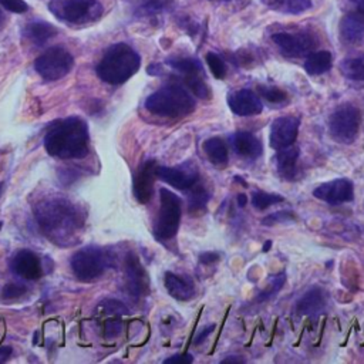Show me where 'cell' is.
<instances>
[{
  "label": "cell",
  "mask_w": 364,
  "mask_h": 364,
  "mask_svg": "<svg viewBox=\"0 0 364 364\" xmlns=\"http://www.w3.org/2000/svg\"><path fill=\"white\" fill-rule=\"evenodd\" d=\"M42 232L57 245L69 247L76 244L84 218L81 211L64 198H47L33 208Z\"/></svg>",
  "instance_id": "obj_1"
},
{
  "label": "cell",
  "mask_w": 364,
  "mask_h": 364,
  "mask_svg": "<svg viewBox=\"0 0 364 364\" xmlns=\"http://www.w3.org/2000/svg\"><path fill=\"white\" fill-rule=\"evenodd\" d=\"M88 127L80 117H70L57 121L45 137L46 151L60 160L83 158L88 154Z\"/></svg>",
  "instance_id": "obj_2"
},
{
  "label": "cell",
  "mask_w": 364,
  "mask_h": 364,
  "mask_svg": "<svg viewBox=\"0 0 364 364\" xmlns=\"http://www.w3.org/2000/svg\"><path fill=\"white\" fill-rule=\"evenodd\" d=\"M141 66L140 54L126 43H117L107 49L97 64V76L107 84L118 86L129 81Z\"/></svg>",
  "instance_id": "obj_3"
},
{
  "label": "cell",
  "mask_w": 364,
  "mask_h": 364,
  "mask_svg": "<svg viewBox=\"0 0 364 364\" xmlns=\"http://www.w3.org/2000/svg\"><path fill=\"white\" fill-rule=\"evenodd\" d=\"M195 100L181 84H167L148 95L146 108L155 115L180 118L195 110Z\"/></svg>",
  "instance_id": "obj_4"
},
{
  "label": "cell",
  "mask_w": 364,
  "mask_h": 364,
  "mask_svg": "<svg viewBox=\"0 0 364 364\" xmlns=\"http://www.w3.org/2000/svg\"><path fill=\"white\" fill-rule=\"evenodd\" d=\"M49 11L66 23H88L102 16L104 8L98 0H50Z\"/></svg>",
  "instance_id": "obj_5"
},
{
  "label": "cell",
  "mask_w": 364,
  "mask_h": 364,
  "mask_svg": "<svg viewBox=\"0 0 364 364\" xmlns=\"http://www.w3.org/2000/svg\"><path fill=\"white\" fill-rule=\"evenodd\" d=\"M111 261L107 251L97 247H87L71 257L70 265L80 281L90 282L100 278L111 266Z\"/></svg>",
  "instance_id": "obj_6"
},
{
  "label": "cell",
  "mask_w": 364,
  "mask_h": 364,
  "mask_svg": "<svg viewBox=\"0 0 364 364\" xmlns=\"http://www.w3.org/2000/svg\"><path fill=\"white\" fill-rule=\"evenodd\" d=\"M160 199L161 205L154 225V235L158 240H168L172 239L180 229L182 202L180 196L165 188L160 189Z\"/></svg>",
  "instance_id": "obj_7"
},
{
  "label": "cell",
  "mask_w": 364,
  "mask_h": 364,
  "mask_svg": "<svg viewBox=\"0 0 364 364\" xmlns=\"http://www.w3.org/2000/svg\"><path fill=\"white\" fill-rule=\"evenodd\" d=\"M361 114L351 104L337 107L329 119V130L331 137L341 144H351L360 131Z\"/></svg>",
  "instance_id": "obj_8"
},
{
  "label": "cell",
  "mask_w": 364,
  "mask_h": 364,
  "mask_svg": "<svg viewBox=\"0 0 364 364\" xmlns=\"http://www.w3.org/2000/svg\"><path fill=\"white\" fill-rule=\"evenodd\" d=\"M74 66V59L71 53L61 47L54 46L47 49L35 61V70L46 81H57L66 77Z\"/></svg>",
  "instance_id": "obj_9"
},
{
  "label": "cell",
  "mask_w": 364,
  "mask_h": 364,
  "mask_svg": "<svg viewBox=\"0 0 364 364\" xmlns=\"http://www.w3.org/2000/svg\"><path fill=\"white\" fill-rule=\"evenodd\" d=\"M274 43L288 57H303L309 56L315 49V40L309 33H288L281 32L272 36Z\"/></svg>",
  "instance_id": "obj_10"
},
{
  "label": "cell",
  "mask_w": 364,
  "mask_h": 364,
  "mask_svg": "<svg viewBox=\"0 0 364 364\" xmlns=\"http://www.w3.org/2000/svg\"><path fill=\"white\" fill-rule=\"evenodd\" d=\"M157 177L171 187L185 191L198 184L199 172L192 163H185L178 167H157Z\"/></svg>",
  "instance_id": "obj_11"
},
{
  "label": "cell",
  "mask_w": 364,
  "mask_h": 364,
  "mask_svg": "<svg viewBox=\"0 0 364 364\" xmlns=\"http://www.w3.org/2000/svg\"><path fill=\"white\" fill-rule=\"evenodd\" d=\"M299 126H300V119L298 117L289 115V117L276 118L272 123L271 134H269L271 147L279 151L282 148L293 146L298 139Z\"/></svg>",
  "instance_id": "obj_12"
},
{
  "label": "cell",
  "mask_w": 364,
  "mask_h": 364,
  "mask_svg": "<svg viewBox=\"0 0 364 364\" xmlns=\"http://www.w3.org/2000/svg\"><path fill=\"white\" fill-rule=\"evenodd\" d=\"M126 286L127 292L134 300L144 298L150 289V281L140 259L134 254L126 258Z\"/></svg>",
  "instance_id": "obj_13"
},
{
  "label": "cell",
  "mask_w": 364,
  "mask_h": 364,
  "mask_svg": "<svg viewBox=\"0 0 364 364\" xmlns=\"http://www.w3.org/2000/svg\"><path fill=\"white\" fill-rule=\"evenodd\" d=\"M313 196L331 205L350 202L354 198L353 182L347 178H339L324 182L313 191Z\"/></svg>",
  "instance_id": "obj_14"
},
{
  "label": "cell",
  "mask_w": 364,
  "mask_h": 364,
  "mask_svg": "<svg viewBox=\"0 0 364 364\" xmlns=\"http://www.w3.org/2000/svg\"><path fill=\"white\" fill-rule=\"evenodd\" d=\"M228 105L230 111L239 117L258 115L264 110L261 97L249 88H242L228 94Z\"/></svg>",
  "instance_id": "obj_15"
},
{
  "label": "cell",
  "mask_w": 364,
  "mask_h": 364,
  "mask_svg": "<svg viewBox=\"0 0 364 364\" xmlns=\"http://www.w3.org/2000/svg\"><path fill=\"white\" fill-rule=\"evenodd\" d=\"M11 268L16 276L25 281H37L43 276V266L40 258L29 249L19 251L13 257Z\"/></svg>",
  "instance_id": "obj_16"
},
{
  "label": "cell",
  "mask_w": 364,
  "mask_h": 364,
  "mask_svg": "<svg viewBox=\"0 0 364 364\" xmlns=\"http://www.w3.org/2000/svg\"><path fill=\"white\" fill-rule=\"evenodd\" d=\"M157 177V163L154 160L146 161L134 178V195L140 204L150 202L154 192V181Z\"/></svg>",
  "instance_id": "obj_17"
},
{
  "label": "cell",
  "mask_w": 364,
  "mask_h": 364,
  "mask_svg": "<svg viewBox=\"0 0 364 364\" xmlns=\"http://www.w3.org/2000/svg\"><path fill=\"white\" fill-rule=\"evenodd\" d=\"M340 39L344 43L356 45L364 37V16L358 12H351L340 20Z\"/></svg>",
  "instance_id": "obj_18"
},
{
  "label": "cell",
  "mask_w": 364,
  "mask_h": 364,
  "mask_svg": "<svg viewBox=\"0 0 364 364\" xmlns=\"http://www.w3.org/2000/svg\"><path fill=\"white\" fill-rule=\"evenodd\" d=\"M230 143H232V147H233L235 153L240 157L255 160V158L262 155V144L251 133L239 131V133L232 136Z\"/></svg>",
  "instance_id": "obj_19"
},
{
  "label": "cell",
  "mask_w": 364,
  "mask_h": 364,
  "mask_svg": "<svg viewBox=\"0 0 364 364\" xmlns=\"http://www.w3.org/2000/svg\"><path fill=\"white\" fill-rule=\"evenodd\" d=\"M326 300V292L322 288L315 286L309 292H306L298 302V313L302 316H317L324 310Z\"/></svg>",
  "instance_id": "obj_20"
},
{
  "label": "cell",
  "mask_w": 364,
  "mask_h": 364,
  "mask_svg": "<svg viewBox=\"0 0 364 364\" xmlns=\"http://www.w3.org/2000/svg\"><path fill=\"white\" fill-rule=\"evenodd\" d=\"M164 283L168 293L177 300H189L195 295V286L192 281L188 278L175 275L172 272H167Z\"/></svg>",
  "instance_id": "obj_21"
},
{
  "label": "cell",
  "mask_w": 364,
  "mask_h": 364,
  "mask_svg": "<svg viewBox=\"0 0 364 364\" xmlns=\"http://www.w3.org/2000/svg\"><path fill=\"white\" fill-rule=\"evenodd\" d=\"M25 36L36 46H45L50 39H53L57 35V29L45 20H33L30 22L25 30Z\"/></svg>",
  "instance_id": "obj_22"
},
{
  "label": "cell",
  "mask_w": 364,
  "mask_h": 364,
  "mask_svg": "<svg viewBox=\"0 0 364 364\" xmlns=\"http://www.w3.org/2000/svg\"><path fill=\"white\" fill-rule=\"evenodd\" d=\"M268 8L283 15H302L312 9V0H261Z\"/></svg>",
  "instance_id": "obj_23"
},
{
  "label": "cell",
  "mask_w": 364,
  "mask_h": 364,
  "mask_svg": "<svg viewBox=\"0 0 364 364\" xmlns=\"http://www.w3.org/2000/svg\"><path fill=\"white\" fill-rule=\"evenodd\" d=\"M299 155H300V150L298 147H293V146H289L286 148L279 150V153L276 155L278 171L286 180H292L295 177Z\"/></svg>",
  "instance_id": "obj_24"
},
{
  "label": "cell",
  "mask_w": 364,
  "mask_h": 364,
  "mask_svg": "<svg viewBox=\"0 0 364 364\" xmlns=\"http://www.w3.org/2000/svg\"><path fill=\"white\" fill-rule=\"evenodd\" d=\"M331 54L326 50L310 53L305 61V70L310 76H320L331 69Z\"/></svg>",
  "instance_id": "obj_25"
},
{
  "label": "cell",
  "mask_w": 364,
  "mask_h": 364,
  "mask_svg": "<svg viewBox=\"0 0 364 364\" xmlns=\"http://www.w3.org/2000/svg\"><path fill=\"white\" fill-rule=\"evenodd\" d=\"M340 71L347 80L364 83V54L344 59L340 63Z\"/></svg>",
  "instance_id": "obj_26"
},
{
  "label": "cell",
  "mask_w": 364,
  "mask_h": 364,
  "mask_svg": "<svg viewBox=\"0 0 364 364\" xmlns=\"http://www.w3.org/2000/svg\"><path fill=\"white\" fill-rule=\"evenodd\" d=\"M208 160L212 163V164H216V165H223L228 163V148L225 146V143L218 139V137H212V139H208L204 146H202Z\"/></svg>",
  "instance_id": "obj_27"
},
{
  "label": "cell",
  "mask_w": 364,
  "mask_h": 364,
  "mask_svg": "<svg viewBox=\"0 0 364 364\" xmlns=\"http://www.w3.org/2000/svg\"><path fill=\"white\" fill-rule=\"evenodd\" d=\"M195 185L192 187L194 189L191 191L189 198H188V211L192 215L194 213H199L201 211H204L206 204H208V201L211 199V194L205 189V187H202V185L195 187Z\"/></svg>",
  "instance_id": "obj_28"
},
{
  "label": "cell",
  "mask_w": 364,
  "mask_h": 364,
  "mask_svg": "<svg viewBox=\"0 0 364 364\" xmlns=\"http://www.w3.org/2000/svg\"><path fill=\"white\" fill-rule=\"evenodd\" d=\"M167 64L175 69L177 71L182 73L184 76H192V74H204L202 64L198 59H168Z\"/></svg>",
  "instance_id": "obj_29"
},
{
  "label": "cell",
  "mask_w": 364,
  "mask_h": 364,
  "mask_svg": "<svg viewBox=\"0 0 364 364\" xmlns=\"http://www.w3.org/2000/svg\"><path fill=\"white\" fill-rule=\"evenodd\" d=\"M184 83L188 87L189 91H192L196 97L202 100L211 98V90L206 86L204 80V74H192V76H184Z\"/></svg>",
  "instance_id": "obj_30"
},
{
  "label": "cell",
  "mask_w": 364,
  "mask_h": 364,
  "mask_svg": "<svg viewBox=\"0 0 364 364\" xmlns=\"http://www.w3.org/2000/svg\"><path fill=\"white\" fill-rule=\"evenodd\" d=\"M283 201H285V198L278 195V194H268V192H264V191H255L252 194V205L259 211L268 209L269 206H272L275 204H279V202H283Z\"/></svg>",
  "instance_id": "obj_31"
},
{
  "label": "cell",
  "mask_w": 364,
  "mask_h": 364,
  "mask_svg": "<svg viewBox=\"0 0 364 364\" xmlns=\"http://www.w3.org/2000/svg\"><path fill=\"white\" fill-rule=\"evenodd\" d=\"M285 282H286V275L285 274H278V275L271 276L269 281H268L266 289L259 293L258 302H265V300H269L271 298H274L283 288Z\"/></svg>",
  "instance_id": "obj_32"
},
{
  "label": "cell",
  "mask_w": 364,
  "mask_h": 364,
  "mask_svg": "<svg viewBox=\"0 0 364 364\" xmlns=\"http://www.w3.org/2000/svg\"><path fill=\"white\" fill-rule=\"evenodd\" d=\"M105 315V313H104ZM105 320L102 323V330H104V337L105 339H115L123 331V320L117 315H105Z\"/></svg>",
  "instance_id": "obj_33"
},
{
  "label": "cell",
  "mask_w": 364,
  "mask_h": 364,
  "mask_svg": "<svg viewBox=\"0 0 364 364\" xmlns=\"http://www.w3.org/2000/svg\"><path fill=\"white\" fill-rule=\"evenodd\" d=\"M257 91L259 93V95H262L266 101L272 102V104H279L288 100V94L286 91L274 87V86H265V84H259L257 87Z\"/></svg>",
  "instance_id": "obj_34"
},
{
  "label": "cell",
  "mask_w": 364,
  "mask_h": 364,
  "mask_svg": "<svg viewBox=\"0 0 364 364\" xmlns=\"http://www.w3.org/2000/svg\"><path fill=\"white\" fill-rule=\"evenodd\" d=\"M206 63L211 69V73L213 74L215 78L218 80H223L226 76V64L222 60L221 56H218L216 53H206Z\"/></svg>",
  "instance_id": "obj_35"
},
{
  "label": "cell",
  "mask_w": 364,
  "mask_h": 364,
  "mask_svg": "<svg viewBox=\"0 0 364 364\" xmlns=\"http://www.w3.org/2000/svg\"><path fill=\"white\" fill-rule=\"evenodd\" d=\"M290 221H296V215L292 211H279V212H274L271 215H268L262 223L268 225V226H274L278 223H283V222H290Z\"/></svg>",
  "instance_id": "obj_36"
},
{
  "label": "cell",
  "mask_w": 364,
  "mask_h": 364,
  "mask_svg": "<svg viewBox=\"0 0 364 364\" xmlns=\"http://www.w3.org/2000/svg\"><path fill=\"white\" fill-rule=\"evenodd\" d=\"M167 9V0H146V4L139 9L143 15H157Z\"/></svg>",
  "instance_id": "obj_37"
},
{
  "label": "cell",
  "mask_w": 364,
  "mask_h": 364,
  "mask_svg": "<svg viewBox=\"0 0 364 364\" xmlns=\"http://www.w3.org/2000/svg\"><path fill=\"white\" fill-rule=\"evenodd\" d=\"M0 6L5 8L8 12L18 15L26 13L29 11V5L25 0H0Z\"/></svg>",
  "instance_id": "obj_38"
},
{
  "label": "cell",
  "mask_w": 364,
  "mask_h": 364,
  "mask_svg": "<svg viewBox=\"0 0 364 364\" xmlns=\"http://www.w3.org/2000/svg\"><path fill=\"white\" fill-rule=\"evenodd\" d=\"M26 292H28L26 286L20 285V283H8L4 288L2 296H4V299H9L11 300V299H16V298L23 296Z\"/></svg>",
  "instance_id": "obj_39"
},
{
  "label": "cell",
  "mask_w": 364,
  "mask_h": 364,
  "mask_svg": "<svg viewBox=\"0 0 364 364\" xmlns=\"http://www.w3.org/2000/svg\"><path fill=\"white\" fill-rule=\"evenodd\" d=\"M219 258H221V255L216 252H204L199 257V262L202 265H212V264H216L219 261Z\"/></svg>",
  "instance_id": "obj_40"
},
{
  "label": "cell",
  "mask_w": 364,
  "mask_h": 364,
  "mask_svg": "<svg viewBox=\"0 0 364 364\" xmlns=\"http://www.w3.org/2000/svg\"><path fill=\"white\" fill-rule=\"evenodd\" d=\"M194 361V357L191 354H177L165 360V363H177V364H189Z\"/></svg>",
  "instance_id": "obj_41"
},
{
  "label": "cell",
  "mask_w": 364,
  "mask_h": 364,
  "mask_svg": "<svg viewBox=\"0 0 364 364\" xmlns=\"http://www.w3.org/2000/svg\"><path fill=\"white\" fill-rule=\"evenodd\" d=\"M213 329H215V324H208L206 327H204L201 331H199V334L196 336V339H195V344H201V343H204V340L213 331Z\"/></svg>",
  "instance_id": "obj_42"
},
{
  "label": "cell",
  "mask_w": 364,
  "mask_h": 364,
  "mask_svg": "<svg viewBox=\"0 0 364 364\" xmlns=\"http://www.w3.org/2000/svg\"><path fill=\"white\" fill-rule=\"evenodd\" d=\"M12 356V347L2 346L0 347V363H6Z\"/></svg>",
  "instance_id": "obj_43"
},
{
  "label": "cell",
  "mask_w": 364,
  "mask_h": 364,
  "mask_svg": "<svg viewBox=\"0 0 364 364\" xmlns=\"http://www.w3.org/2000/svg\"><path fill=\"white\" fill-rule=\"evenodd\" d=\"M147 71H148L150 74H153V76H158V74L161 73V66H160V64H151Z\"/></svg>",
  "instance_id": "obj_44"
},
{
  "label": "cell",
  "mask_w": 364,
  "mask_h": 364,
  "mask_svg": "<svg viewBox=\"0 0 364 364\" xmlns=\"http://www.w3.org/2000/svg\"><path fill=\"white\" fill-rule=\"evenodd\" d=\"M247 201H248V198H247L245 194H239V195H237V205H239L240 208H244V206L247 205Z\"/></svg>",
  "instance_id": "obj_45"
},
{
  "label": "cell",
  "mask_w": 364,
  "mask_h": 364,
  "mask_svg": "<svg viewBox=\"0 0 364 364\" xmlns=\"http://www.w3.org/2000/svg\"><path fill=\"white\" fill-rule=\"evenodd\" d=\"M228 361H244V358H239V357H228L223 360V363H228Z\"/></svg>",
  "instance_id": "obj_46"
},
{
  "label": "cell",
  "mask_w": 364,
  "mask_h": 364,
  "mask_svg": "<svg viewBox=\"0 0 364 364\" xmlns=\"http://www.w3.org/2000/svg\"><path fill=\"white\" fill-rule=\"evenodd\" d=\"M271 247H272V242L269 240V242H266V244L264 245V252H268V251L271 249Z\"/></svg>",
  "instance_id": "obj_47"
},
{
  "label": "cell",
  "mask_w": 364,
  "mask_h": 364,
  "mask_svg": "<svg viewBox=\"0 0 364 364\" xmlns=\"http://www.w3.org/2000/svg\"><path fill=\"white\" fill-rule=\"evenodd\" d=\"M235 180H236V181H240L239 184H240L242 187H248V184H247V181H245V180H240L239 177H235Z\"/></svg>",
  "instance_id": "obj_48"
},
{
  "label": "cell",
  "mask_w": 364,
  "mask_h": 364,
  "mask_svg": "<svg viewBox=\"0 0 364 364\" xmlns=\"http://www.w3.org/2000/svg\"><path fill=\"white\" fill-rule=\"evenodd\" d=\"M4 189H5V184L2 182V184H0V196H2V194H4Z\"/></svg>",
  "instance_id": "obj_49"
},
{
  "label": "cell",
  "mask_w": 364,
  "mask_h": 364,
  "mask_svg": "<svg viewBox=\"0 0 364 364\" xmlns=\"http://www.w3.org/2000/svg\"><path fill=\"white\" fill-rule=\"evenodd\" d=\"M4 18H5V16H4V12H2V9H0V23L4 22Z\"/></svg>",
  "instance_id": "obj_50"
},
{
  "label": "cell",
  "mask_w": 364,
  "mask_h": 364,
  "mask_svg": "<svg viewBox=\"0 0 364 364\" xmlns=\"http://www.w3.org/2000/svg\"><path fill=\"white\" fill-rule=\"evenodd\" d=\"M215 2H230V0H215Z\"/></svg>",
  "instance_id": "obj_51"
},
{
  "label": "cell",
  "mask_w": 364,
  "mask_h": 364,
  "mask_svg": "<svg viewBox=\"0 0 364 364\" xmlns=\"http://www.w3.org/2000/svg\"><path fill=\"white\" fill-rule=\"evenodd\" d=\"M2 226H4V223H2V222H0V229H2Z\"/></svg>",
  "instance_id": "obj_52"
}]
</instances>
